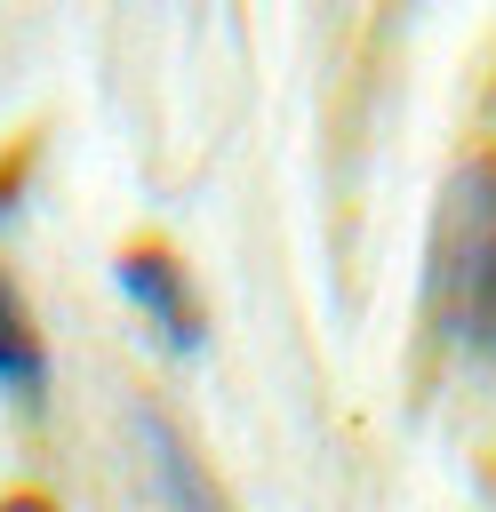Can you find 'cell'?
Instances as JSON below:
<instances>
[{
	"label": "cell",
	"instance_id": "obj_4",
	"mask_svg": "<svg viewBox=\"0 0 496 512\" xmlns=\"http://www.w3.org/2000/svg\"><path fill=\"white\" fill-rule=\"evenodd\" d=\"M0 392L16 408H40L48 400V344H40L32 304H24V288L8 272H0Z\"/></svg>",
	"mask_w": 496,
	"mask_h": 512
},
{
	"label": "cell",
	"instance_id": "obj_5",
	"mask_svg": "<svg viewBox=\"0 0 496 512\" xmlns=\"http://www.w3.org/2000/svg\"><path fill=\"white\" fill-rule=\"evenodd\" d=\"M0 512H56L40 488H16V496H0Z\"/></svg>",
	"mask_w": 496,
	"mask_h": 512
},
{
	"label": "cell",
	"instance_id": "obj_3",
	"mask_svg": "<svg viewBox=\"0 0 496 512\" xmlns=\"http://www.w3.org/2000/svg\"><path fill=\"white\" fill-rule=\"evenodd\" d=\"M136 432H144V472H152L160 512H232V504H224V488L208 480V464H200V456L176 440V424L136 416Z\"/></svg>",
	"mask_w": 496,
	"mask_h": 512
},
{
	"label": "cell",
	"instance_id": "obj_2",
	"mask_svg": "<svg viewBox=\"0 0 496 512\" xmlns=\"http://www.w3.org/2000/svg\"><path fill=\"white\" fill-rule=\"evenodd\" d=\"M112 280H120V296L152 320V336L168 344V352H200V296H192V280H184V264L168 256V248H120V264H112Z\"/></svg>",
	"mask_w": 496,
	"mask_h": 512
},
{
	"label": "cell",
	"instance_id": "obj_1",
	"mask_svg": "<svg viewBox=\"0 0 496 512\" xmlns=\"http://www.w3.org/2000/svg\"><path fill=\"white\" fill-rule=\"evenodd\" d=\"M424 320L456 352L496 360V152L456 160L448 184H440V200H432Z\"/></svg>",
	"mask_w": 496,
	"mask_h": 512
}]
</instances>
